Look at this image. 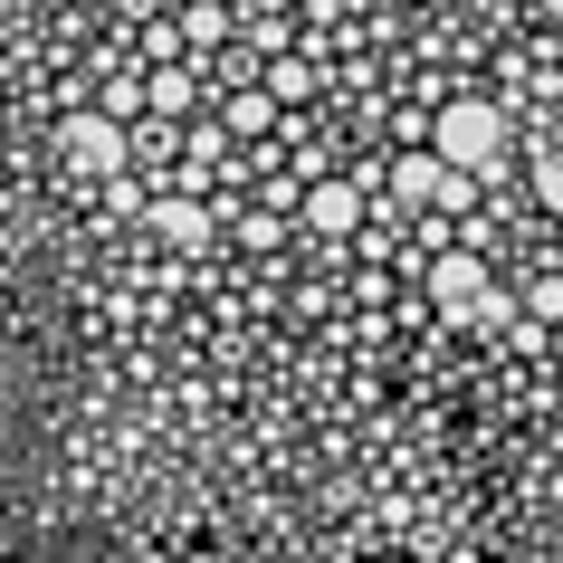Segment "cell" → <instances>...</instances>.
Masks as SVG:
<instances>
[{
  "mask_svg": "<svg viewBox=\"0 0 563 563\" xmlns=\"http://www.w3.org/2000/svg\"><path fill=\"white\" fill-rule=\"evenodd\" d=\"M430 153H440L459 181L497 173V163H506V115L487 106V96H449V106H440V134H430Z\"/></svg>",
  "mask_w": 563,
  "mask_h": 563,
  "instance_id": "obj_1",
  "label": "cell"
},
{
  "mask_svg": "<svg viewBox=\"0 0 563 563\" xmlns=\"http://www.w3.org/2000/svg\"><path fill=\"white\" fill-rule=\"evenodd\" d=\"M58 153L77 163V173H115V163H124V124H106V115L87 106V115L58 124Z\"/></svg>",
  "mask_w": 563,
  "mask_h": 563,
  "instance_id": "obj_2",
  "label": "cell"
},
{
  "mask_svg": "<svg viewBox=\"0 0 563 563\" xmlns=\"http://www.w3.org/2000/svg\"><path fill=\"white\" fill-rule=\"evenodd\" d=\"M430 297H440L449 316H477V297H497V287H487V258H477V249H449V258L430 267Z\"/></svg>",
  "mask_w": 563,
  "mask_h": 563,
  "instance_id": "obj_3",
  "label": "cell"
},
{
  "mask_svg": "<svg viewBox=\"0 0 563 563\" xmlns=\"http://www.w3.org/2000/svg\"><path fill=\"white\" fill-rule=\"evenodd\" d=\"M363 220V181H316V191H306V230L316 239H344Z\"/></svg>",
  "mask_w": 563,
  "mask_h": 563,
  "instance_id": "obj_4",
  "label": "cell"
},
{
  "mask_svg": "<svg viewBox=\"0 0 563 563\" xmlns=\"http://www.w3.org/2000/svg\"><path fill=\"white\" fill-rule=\"evenodd\" d=\"M391 191H401V201H440L449 163H440V153H401V163H391Z\"/></svg>",
  "mask_w": 563,
  "mask_h": 563,
  "instance_id": "obj_5",
  "label": "cell"
},
{
  "mask_svg": "<svg viewBox=\"0 0 563 563\" xmlns=\"http://www.w3.org/2000/svg\"><path fill=\"white\" fill-rule=\"evenodd\" d=\"M534 201L563 210V153H544V163H534Z\"/></svg>",
  "mask_w": 563,
  "mask_h": 563,
  "instance_id": "obj_6",
  "label": "cell"
},
{
  "mask_svg": "<svg viewBox=\"0 0 563 563\" xmlns=\"http://www.w3.org/2000/svg\"><path fill=\"white\" fill-rule=\"evenodd\" d=\"M544 10H554V20H563V0H544Z\"/></svg>",
  "mask_w": 563,
  "mask_h": 563,
  "instance_id": "obj_7",
  "label": "cell"
}]
</instances>
